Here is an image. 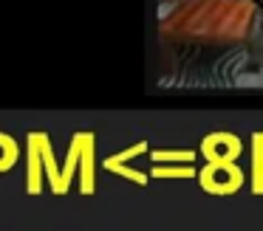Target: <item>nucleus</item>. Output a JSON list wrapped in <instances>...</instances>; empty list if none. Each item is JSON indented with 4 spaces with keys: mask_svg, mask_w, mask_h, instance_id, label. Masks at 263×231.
I'll list each match as a JSON object with an SVG mask.
<instances>
[{
    "mask_svg": "<svg viewBox=\"0 0 263 231\" xmlns=\"http://www.w3.org/2000/svg\"><path fill=\"white\" fill-rule=\"evenodd\" d=\"M243 183V175H240L238 163H206L204 172H201V186L212 195H227V192H235L238 186Z\"/></svg>",
    "mask_w": 263,
    "mask_h": 231,
    "instance_id": "f257e3e1",
    "label": "nucleus"
},
{
    "mask_svg": "<svg viewBox=\"0 0 263 231\" xmlns=\"http://www.w3.org/2000/svg\"><path fill=\"white\" fill-rule=\"evenodd\" d=\"M201 152L206 155V161L212 163H229L240 155V141L232 133H212L204 138Z\"/></svg>",
    "mask_w": 263,
    "mask_h": 231,
    "instance_id": "f03ea898",
    "label": "nucleus"
},
{
    "mask_svg": "<svg viewBox=\"0 0 263 231\" xmlns=\"http://www.w3.org/2000/svg\"><path fill=\"white\" fill-rule=\"evenodd\" d=\"M252 192L263 195V133L252 141Z\"/></svg>",
    "mask_w": 263,
    "mask_h": 231,
    "instance_id": "7ed1b4c3",
    "label": "nucleus"
},
{
    "mask_svg": "<svg viewBox=\"0 0 263 231\" xmlns=\"http://www.w3.org/2000/svg\"><path fill=\"white\" fill-rule=\"evenodd\" d=\"M195 158V152H156L153 155V161H193Z\"/></svg>",
    "mask_w": 263,
    "mask_h": 231,
    "instance_id": "20e7f679",
    "label": "nucleus"
},
{
    "mask_svg": "<svg viewBox=\"0 0 263 231\" xmlns=\"http://www.w3.org/2000/svg\"><path fill=\"white\" fill-rule=\"evenodd\" d=\"M153 175H184V178H193L195 169L193 166H184V169H159V166H156Z\"/></svg>",
    "mask_w": 263,
    "mask_h": 231,
    "instance_id": "39448f33",
    "label": "nucleus"
}]
</instances>
